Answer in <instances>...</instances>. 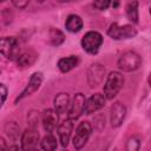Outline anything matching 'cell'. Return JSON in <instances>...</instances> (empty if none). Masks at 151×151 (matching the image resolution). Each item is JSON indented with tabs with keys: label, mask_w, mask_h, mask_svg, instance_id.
<instances>
[{
	"label": "cell",
	"mask_w": 151,
	"mask_h": 151,
	"mask_svg": "<svg viewBox=\"0 0 151 151\" xmlns=\"http://www.w3.org/2000/svg\"><path fill=\"white\" fill-rule=\"evenodd\" d=\"M106 98L101 93H94L90 98L85 99V105H84V113L85 114H92L100 109L104 107Z\"/></svg>",
	"instance_id": "cell-10"
},
{
	"label": "cell",
	"mask_w": 151,
	"mask_h": 151,
	"mask_svg": "<svg viewBox=\"0 0 151 151\" xmlns=\"http://www.w3.org/2000/svg\"><path fill=\"white\" fill-rule=\"evenodd\" d=\"M6 98H7V87L0 83V109L2 107Z\"/></svg>",
	"instance_id": "cell-25"
},
{
	"label": "cell",
	"mask_w": 151,
	"mask_h": 151,
	"mask_svg": "<svg viewBox=\"0 0 151 151\" xmlns=\"http://www.w3.org/2000/svg\"><path fill=\"white\" fill-rule=\"evenodd\" d=\"M104 76H105V67L99 63L92 64L87 70V83H88V85L91 87L99 86L104 80Z\"/></svg>",
	"instance_id": "cell-7"
},
{
	"label": "cell",
	"mask_w": 151,
	"mask_h": 151,
	"mask_svg": "<svg viewBox=\"0 0 151 151\" xmlns=\"http://www.w3.org/2000/svg\"><path fill=\"white\" fill-rule=\"evenodd\" d=\"M79 64V59L77 55H70V57H64V58H60L58 60V68L60 72L63 73H66V72H70L71 70H73L74 67H77V65Z\"/></svg>",
	"instance_id": "cell-17"
},
{
	"label": "cell",
	"mask_w": 151,
	"mask_h": 151,
	"mask_svg": "<svg viewBox=\"0 0 151 151\" xmlns=\"http://www.w3.org/2000/svg\"><path fill=\"white\" fill-rule=\"evenodd\" d=\"M41 83H42V74L40 72L32 73V76H31V78H29L26 87L22 90V92L20 93V96L15 99V103L19 101V100H21V99H24V98H26V97H28V96H32L35 91L39 90V87L41 86Z\"/></svg>",
	"instance_id": "cell-9"
},
{
	"label": "cell",
	"mask_w": 151,
	"mask_h": 151,
	"mask_svg": "<svg viewBox=\"0 0 151 151\" xmlns=\"http://www.w3.org/2000/svg\"><path fill=\"white\" fill-rule=\"evenodd\" d=\"M142 65L140 55L134 51H125L118 59V67L123 72H132Z\"/></svg>",
	"instance_id": "cell-2"
},
{
	"label": "cell",
	"mask_w": 151,
	"mask_h": 151,
	"mask_svg": "<svg viewBox=\"0 0 151 151\" xmlns=\"http://www.w3.org/2000/svg\"><path fill=\"white\" fill-rule=\"evenodd\" d=\"M53 105H54V111L57 113H59V114L65 113L70 107V94L65 93V92L58 93L54 97Z\"/></svg>",
	"instance_id": "cell-16"
},
{
	"label": "cell",
	"mask_w": 151,
	"mask_h": 151,
	"mask_svg": "<svg viewBox=\"0 0 151 151\" xmlns=\"http://www.w3.org/2000/svg\"><path fill=\"white\" fill-rule=\"evenodd\" d=\"M7 149H8V146L6 144V140L0 136V150H7Z\"/></svg>",
	"instance_id": "cell-27"
},
{
	"label": "cell",
	"mask_w": 151,
	"mask_h": 151,
	"mask_svg": "<svg viewBox=\"0 0 151 151\" xmlns=\"http://www.w3.org/2000/svg\"><path fill=\"white\" fill-rule=\"evenodd\" d=\"M72 130H73V120L70 119V118L65 119L58 126L59 140H60V144L64 147H66L68 145V142H70V138H71V134H72Z\"/></svg>",
	"instance_id": "cell-14"
},
{
	"label": "cell",
	"mask_w": 151,
	"mask_h": 151,
	"mask_svg": "<svg viewBox=\"0 0 151 151\" xmlns=\"http://www.w3.org/2000/svg\"><path fill=\"white\" fill-rule=\"evenodd\" d=\"M58 113L52 110V109H47L42 112L41 114V123H42V127L46 132H52L57 126H58Z\"/></svg>",
	"instance_id": "cell-13"
},
{
	"label": "cell",
	"mask_w": 151,
	"mask_h": 151,
	"mask_svg": "<svg viewBox=\"0 0 151 151\" xmlns=\"http://www.w3.org/2000/svg\"><path fill=\"white\" fill-rule=\"evenodd\" d=\"M124 85V77L120 72L118 71H112L109 73L106 77L103 91H104V97L106 99H113L118 92L122 90Z\"/></svg>",
	"instance_id": "cell-1"
},
{
	"label": "cell",
	"mask_w": 151,
	"mask_h": 151,
	"mask_svg": "<svg viewBox=\"0 0 151 151\" xmlns=\"http://www.w3.org/2000/svg\"><path fill=\"white\" fill-rule=\"evenodd\" d=\"M39 132L34 126H29L21 134V149L22 150H34L39 143Z\"/></svg>",
	"instance_id": "cell-8"
},
{
	"label": "cell",
	"mask_w": 151,
	"mask_h": 151,
	"mask_svg": "<svg viewBox=\"0 0 151 151\" xmlns=\"http://www.w3.org/2000/svg\"><path fill=\"white\" fill-rule=\"evenodd\" d=\"M125 12H126V17L130 21H132L133 24L138 22L139 19V14H138V0H129L125 5Z\"/></svg>",
	"instance_id": "cell-19"
},
{
	"label": "cell",
	"mask_w": 151,
	"mask_h": 151,
	"mask_svg": "<svg viewBox=\"0 0 151 151\" xmlns=\"http://www.w3.org/2000/svg\"><path fill=\"white\" fill-rule=\"evenodd\" d=\"M57 145H58L57 144V139H55V137L51 132H48V134H46L41 139V142H40V147L42 150H46V151L55 150L57 149Z\"/></svg>",
	"instance_id": "cell-20"
},
{
	"label": "cell",
	"mask_w": 151,
	"mask_h": 151,
	"mask_svg": "<svg viewBox=\"0 0 151 151\" xmlns=\"http://www.w3.org/2000/svg\"><path fill=\"white\" fill-rule=\"evenodd\" d=\"M2 1H5V0H0V2H2Z\"/></svg>",
	"instance_id": "cell-30"
},
{
	"label": "cell",
	"mask_w": 151,
	"mask_h": 151,
	"mask_svg": "<svg viewBox=\"0 0 151 151\" xmlns=\"http://www.w3.org/2000/svg\"><path fill=\"white\" fill-rule=\"evenodd\" d=\"M140 146V140L137 137H131L126 143V150L129 151H137Z\"/></svg>",
	"instance_id": "cell-23"
},
{
	"label": "cell",
	"mask_w": 151,
	"mask_h": 151,
	"mask_svg": "<svg viewBox=\"0 0 151 151\" xmlns=\"http://www.w3.org/2000/svg\"><path fill=\"white\" fill-rule=\"evenodd\" d=\"M126 116V107L119 101H116L112 104L110 109V123L112 127H118L122 125Z\"/></svg>",
	"instance_id": "cell-11"
},
{
	"label": "cell",
	"mask_w": 151,
	"mask_h": 151,
	"mask_svg": "<svg viewBox=\"0 0 151 151\" xmlns=\"http://www.w3.org/2000/svg\"><path fill=\"white\" fill-rule=\"evenodd\" d=\"M0 53L9 60H15L20 53V46L17 38L14 37L0 38Z\"/></svg>",
	"instance_id": "cell-4"
},
{
	"label": "cell",
	"mask_w": 151,
	"mask_h": 151,
	"mask_svg": "<svg viewBox=\"0 0 151 151\" xmlns=\"http://www.w3.org/2000/svg\"><path fill=\"white\" fill-rule=\"evenodd\" d=\"M92 132V125L90 124V122H81L79 123V125L76 129V134L73 137V146L77 150H80L85 146V144L87 143L90 136Z\"/></svg>",
	"instance_id": "cell-6"
},
{
	"label": "cell",
	"mask_w": 151,
	"mask_h": 151,
	"mask_svg": "<svg viewBox=\"0 0 151 151\" xmlns=\"http://www.w3.org/2000/svg\"><path fill=\"white\" fill-rule=\"evenodd\" d=\"M84 105H85V97L83 93H77L72 100V103H70V107H68V118L72 119L73 122L77 120L83 113H84Z\"/></svg>",
	"instance_id": "cell-12"
},
{
	"label": "cell",
	"mask_w": 151,
	"mask_h": 151,
	"mask_svg": "<svg viewBox=\"0 0 151 151\" xmlns=\"http://www.w3.org/2000/svg\"><path fill=\"white\" fill-rule=\"evenodd\" d=\"M12 4L14 5V7L19 9H24L29 4V0H12Z\"/></svg>",
	"instance_id": "cell-26"
},
{
	"label": "cell",
	"mask_w": 151,
	"mask_h": 151,
	"mask_svg": "<svg viewBox=\"0 0 151 151\" xmlns=\"http://www.w3.org/2000/svg\"><path fill=\"white\" fill-rule=\"evenodd\" d=\"M83 19L78 15V14H70L67 18H66V21H65V27L68 32L71 33H77L79 32L81 28H83Z\"/></svg>",
	"instance_id": "cell-18"
},
{
	"label": "cell",
	"mask_w": 151,
	"mask_h": 151,
	"mask_svg": "<svg viewBox=\"0 0 151 151\" xmlns=\"http://www.w3.org/2000/svg\"><path fill=\"white\" fill-rule=\"evenodd\" d=\"M58 2H68V1H72V0H57Z\"/></svg>",
	"instance_id": "cell-28"
},
{
	"label": "cell",
	"mask_w": 151,
	"mask_h": 151,
	"mask_svg": "<svg viewBox=\"0 0 151 151\" xmlns=\"http://www.w3.org/2000/svg\"><path fill=\"white\" fill-rule=\"evenodd\" d=\"M37 59H38V54L34 51L28 50V51H25V52H20L15 60H17L18 67L27 68V67H31L37 61Z\"/></svg>",
	"instance_id": "cell-15"
},
{
	"label": "cell",
	"mask_w": 151,
	"mask_h": 151,
	"mask_svg": "<svg viewBox=\"0 0 151 151\" xmlns=\"http://www.w3.org/2000/svg\"><path fill=\"white\" fill-rule=\"evenodd\" d=\"M65 35L60 29L57 28H51L50 29V42L53 46H59L64 42Z\"/></svg>",
	"instance_id": "cell-22"
},
{
	"label": "cell",
	"mask_w": 151,
	"mask_h": 151,
	"mask_svg": "<svg viewBox=\"0 0 151 151\" xmlns=\"http://www.w3.org/2000/svg\"><path fill=\"white\" fill-rule=\"evenodd\" d=\"M37 1H38V2H40V4H41V2H44V1H45V0H37Z\"/></svg>",
	"instance_id": "cell-29"
},
{
	"label": "cell",
	"mask_w": 151,
	"mask_h": 151,
	"mask_svg": "<svg viewBox=\"0 0 151 151\" xmlns=\"http://www.w3.org/2000/svg\"><path fill=\"white\" fill-rule=\"evenodd\" d=\"M111 0H93L92 6L98 11H105L110 7Z\"/></svg>",
	"instance_id": "cell-24"
},
{
	"label": "cell",
	"mask_w": 151,
	"mask_h": 151,
	"mask_svg": "<svg viewBox=\"0 0 151 151\" xmlns=\"http://www.w3.org/2000/svg\"><path fill=\"white\" fill-rule=\"evenodd\" d=\"M137 34V29L132 25H119L117 22H113L110 25L107 29V35L114 40L120 39H130L133 38Z\"/></svg>",
	"instance_id": "cell-5"
},
{
	"label": "cell",
	"mask_w": 151,
	"mask_h": 151,
	"mask_svg": "<svg viewBox=\"0 0 151 151\" xmlns=\"http://www.w3.org/2000/svg\"><path fill=\"white\" fill-rule=\"evenodd\" d=\"M81 47L88 54H97L103 45V35L97 31H90L81 38Z\"/></svg>",
	"instance_id": "cell-3"
},
{
	"label": "cell",
	"mask_w": 151,
	"mask_h": 151,
	"mask_svg": "<svg viewBox=\"0 0 151 151\" xmlns=\"http://www.w3.org/2000/svg\"><path fill=\"white\" fill-rule=\"evenodd\" d=\"M5 132L11 140H17L20 134V127L15 122H8L5 125Z\"/></svg>",
	"instance_id": "cell-21"
}]
</instances>
